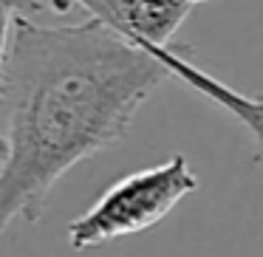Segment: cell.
Listing matches in <instances>:
<instances>
[{
	"instance_id": "obj_1",
	"label": "cell",
	"mask_w": 263,
	"mask_h": 257,
	"mask_svg": "<svg viewBox=\"0 0 263 257\" xmlns=\"http://www.w3.org/2000/svg\"><path fill=\"white\" fill-rule=\"evenodd\" d=\"M170 65L99 17L43 26L3 0L0 51V232L37 223L57 181L116 147Z\"/></svg>"
},
{
	"instance_id": "obj_2",
	"label": "cell",
	"mask_w": 263,
	"mask_h": 257,
	"mask_svg": "<svg viewBox=\"0 0 263 257\" xmlns=\"http://www.w3.org/2000/svg\"><path fill=\"white\" fill-rule=\"evenodd\" d=\"M195 189L198 175L190 167V159L176 153L164 164L144 167L110 184L80 218L68 223V243L74 251H82L139 234L164 221Z\"/></svg>"
},
{
	"instance_id": "obj_3",
	"label": "cell",
	"mask_w": 263,
	"mask_h": 257,
	"mask_svg": "<svg viewBox=\"0 0 263 257\" xmlns=\"http://www.w3.org/2000/svg\"><path fill=\"white\" fill-rule=\"evenodd\" d=\"M51 6L57 9L60 14L71 12L74 6H82L88 14L105 20V23H110L116 29V23L122 20V12H125V6H127V0H51Z\"/></svg>"
},
{
	"instance_id": "obj_4",
	"label": "cell",
	"mask_w": 263,
	"mask_h": 257,
	"mask_svg": "<svg viewBox=\"0 0 263 257\" xmlns=\"http://www.w3.org/2000/svg\"><path fill=\"white\" fill-rule=\"evenodd\" d=\"M187 3H193V6H198V3H206V0H187Z\"/></svg>"
}]
</instances>
